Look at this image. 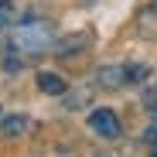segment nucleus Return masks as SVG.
Listing matches in <instances>:
<instances>
[{"label": "nucleus", "mask_w": 157, "mask_h": 157, "mask_svg": "<svg viewBox=\"0 0 157 157\" xmlns=\"http://www.w3.org/2000/svg\"><path fill=\"white\" fill-rule=\"evenodd\" d=\"M0 130H4L7 137H21V133H28V116H7L4 123H0Z\"/></svg>", "instance_id": "423d86ee"}, {"label": "nucleus", "mask_w": 157, "mask_h": 157, "mask_svg": "<svg viewBox=\"0 0 157 157\" xmlns=\"http://www.w3.org/2000/svg\"><path fill=\"white\" fill-rule=\"evenodd\" d=\"M78 48H86V38H82V34H75V38H65V41L58 44V55H75Z\"/></svg>", "instance_id": "0eeeda50"}, {"label": "nucleus", "mask_w": 157, "mask_h": 157, "mask_svg": "<svg viewBox=\"0 0 157 157\" xmlns=\"http://www.w3.org/2000/svg\"><path fill=\"white\" fill-rule=\"evenodd\" d=\"M147 75V65H126V82H140Z\"/></svg>", "instance_id": "6e6552de"}, {"label": "nucleus", "mask_w": 157, "mask_h": 157, "mask_svg": "<svg viewBox=\"0 0 157 157\" xmlns=\"http://www.w3.org/2000/svg\"><path fill=\"white\" fill-rule=\"evenodd\" d=\"M96 82H99L102 89H120V86L126 82V68H123V65H102V68L96 72Z\"/></svg>", "instance_id": "7ed1b4c3"}, {"label": "nucleus", "mask_w": 157, "mask_h": 157, "mask_svg": "<svg viewBox=\"0 0 157 157\" xmlns=\"http://www.w3.org/2000/svg\"><path fill=\"white\" fill-rule=\"evenodd\" d=\"M51 41H55V34H51V24H44V21H24L14 31V48L24 51V55H44Z\"/></svg>", "instance_id": "f257e3e1"}, {"label": "nucleus", "mask_w": 157, "mask_h": 157, "mask_svg": "<svg viewBox=\"0 0 157 157\" xmlns=\"http://www.w3.org/2000/svg\"><path fill=\"white\" fill-rule=\"evenodd\" d=\"M140 34H147V38H157V0L140 14Z\"/></svg>", "instance_id": "39448f33"}, {"label": "nucleus", "mask_w": 157, "mask_h": 157, "mask_svg": "<svg viewBox=\"0 0 157 157\" xmlns=\"http://www.w3.org/2000/svg\"><path fill=\"white\" fill-rule=\"evenodd\" d=\"M10 21H14V7L7 4V0H0V28H7Z\"/></svg>", "instance_id": "1a4fd4ad"}, {"label": "nucleus", "mask_w": 157, "mask_h": 157, "mask_svg": "<svg viewBox=\"0 0 157 157\" xmlns=\"http://www.w3.org/2000/svg\"><path fill=\"white\" fill-rule=\"evenodd\" d=\"M89 130L96 137H102V140H116L120 137V120H116L113 109H96L89 116Z\"/></svg>", "instance_id": "f03ea898"}, {"label": "nucleus", "mask_w": 157, "mask_h": 157, "mask_svg": "<svg viewBox=\"0 0 157 157\" xmlns=\"http://www.w3.org/2000/svg\"><path fill=\"white\" fill-rule=\"evenodd\" d=\"M150 157H157V140H154V147H150Z\"/></svg>", "instance_id": "9d476101"}, {"label": "nucleus", "mask_w": 157, "mask_h": 157, "mask_svg": "<svg viewBox=\"0 0 157 157\" xmlns=\"http://www.w3.org/2000/svg\"><path fill=\"white\" fill-rule=\"evenodd\" d=\"M38 89L48 92V96H62V92H65V78L55 75V72H41V75H38Z\"/></svg>", "instance_id": "20e7f679"}, {"label": "nucleus", "mask_w": 157, "mask_h": 157, "mask_svg": "<svg viewBox=\"0 0 157 157\" xmlns=\"http://www.w3.org/2000/svg\"><path fill=\"white\" fill-rule=\"evenodd\" d=\"M154 120H157V106H154Z\"/></svg>", "instance_id": "9b49d317"}]
</instances>
